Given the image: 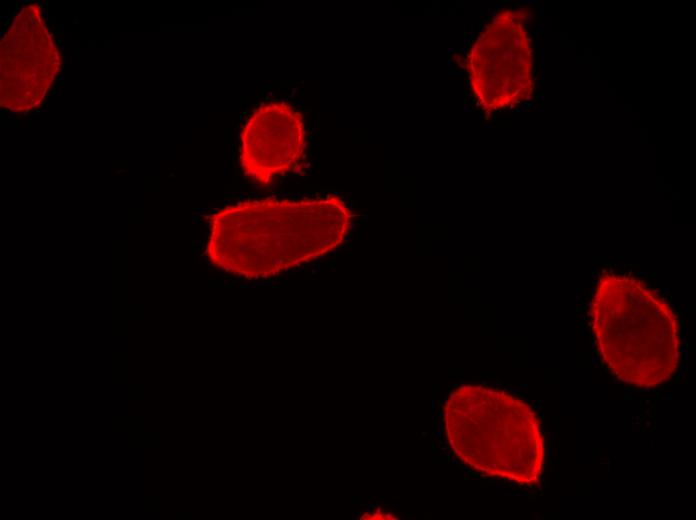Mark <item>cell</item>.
<instances>
[{
  "label": "cell",
  "mask_w": 696,
  "mask_h": 520,
  "mask_svg": "<svg viewBox=\"0 0 696 520\" xmlns=\"http://www.w3.org/2000/svg\"><path fill=\"white\" fill-rule=\"evenodd\" d=\"M472 91L487 111L511 107L533 90L532 51L523 18L517 11L496 15L468 55Z\"/></svg>",
  "instance_id": "4"
},
{
  "label": "cell",
  "mask_w": 696,
  "mask_h": 520,
  "mask_svg": "<svg viewBox=\"0 0 696 520\" xmlns=\"http://www.w3.org/2000/svg\"><path fill=\"white\" fill-rule=\"evenodd\" d=\"M590 317L599 355L619 380L652 388L674 374L680 355L676 315L644 282L603 272Z\"/></svg>",
  "instance_id": "2"
},
{
  "label": "cell",
  "mask_w": 696,
  "mask_h": 520,
  "mask_svg": "<svg viewBox=\"0 0 696 520\" xmlns=\"http://www.w3.org/2000/svg\"><path fill=\"white\" fill-rule=\"evenodd\" d=\"M305 149L302 115L285 102L261 105L240 136V163L247 177L267 185L294 169Z\"/></svg>",
  "instance_id": "6"
},
{
  "label": "cell",
  "mask_w": 696,
  "mask_h": 520,
  "mask_svg": "<svg viewBox=\"0 0 696 520\" xmlns=\"http://www.w3.org/2000/svg\"><path fill=\"white\" fill-rule=\"evenodd\" d=\"M442 425L450 450L466 466L520 485L538 483L544 442L539 420L523 400L483 385H462L446 399Z\"/></svg>",
  "instance_id": "3"
},
{
  "label": "cell",
  "mask_w": 696,
  "mask_h": 520,
  "mask_svg": "<svg viewBox=\"0 0 696 520\" xmlns=\"http://www.w3.org/2000/svg\"><path fill=\"white\" fill-rule=\"evenodd\" d=\"M352 219L350 208L336 195L240 202L210 217L206 254L231 274L268 278L336 249Z\"/></svg>",
  "instance_id": "1"
},
{
  "label": "cell",
  "mask_w": 696,
  "mask_h": 520,
  "mask_svg": "<svg viewBox=\"0 0 696 520\" xmlns=\"http://www.w3.org/2000/svg\"><path fill=\"white\" fill-rule=\"evenodd\" d=\"M61 58L35 4L21 8L0 45V105L14 113L37 107L54 82Z\"/></svg>",
  "instance_id": "5"
}]
</instances>
